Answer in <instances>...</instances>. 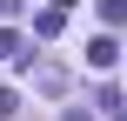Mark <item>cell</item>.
Returning a JSON list of instances; mask_svg holds the SVG:
<instances>
[{"label":"cell","instance_id":"cell-1","mask_svg":"<svg viewBox=\"0 0 127 121\" xmlns=\"http://www.w3.org/2000/svg\"><path fill=\"white\" fill-rule=\"evenodd\" d=\"M114 61H121V47H114L107 34H94V40H87V67H114Z\"/></svg>","mask_w":127,"mask_h":121},{"label":"cell","instance_id":"cell-2","mask_svg":"<svg viewBox=\"0 0 127 121\" xmlns=\"http://www.w3.org/2000/svg\"><path fill=\"white\" fill-rule=\"evenodd\" d=\"M60 27H67V13H60V7H47V13H33V34H40V40H54Z\"/></svg>","mask_w":127,"mask_h":121},{"label":"cell","instance_id":"cell-3","mask_svg":"<svg viewBox=\"0 0 127 121\" xmlns=\"http://www.w3.org/2000/svg\"><path fill=\"white\" fill-rule=\"evenodd\" d=\"M33 88H40V94H60V88H67V74H60V67H40V74H33Z\"/></svg>","mask_w":127,"mask_h":121},{"label":"cell","instance_id":"cell-4","mask_svg":"<svg viewBox=\"0 0 127 121\" xmlns=\"http://www.w3.org/2000/svg\"><path fill=\"white\" fill-rule=\"evenodd\" d=\"M0 61H27V54H20V34H13V27H0Z\"/></svg>","mask_w":127,"mask_h":121},{"label":"cell","instance_id":"cell-5","mask_svg":"<svg viewBox=\"0 0 127 121\" xmlns=\"http://www.w3.org/2000/svg\"><path fill=\"white\" fill-rule=\"evenodd\" d=\"M100 20L107 27H127V0H100Z\"/></svg>","mask_w":127,"mask_h":121},{"label":"cell","instance_id":"cell-6","mask_svg":"<svg viewBox=\"0 0 127 121\" xmlns=\"http://www.w3.org/2000/svg\"><path fill=\"white\" fill-rule=\"evenodd\" d=\"M13 108H20V101H13V88H0V121H13Z\"/></svg>","mask_w":127,"mask_h":121}]
</instances>
